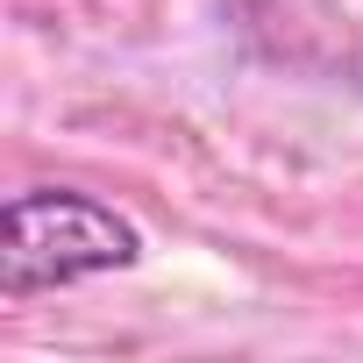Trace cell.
<instances>
[{
  "label": "cell",
  "mask_w": 363,
  "mask_h": 363,
  "mask_svg": "<svg viewBox=\"0 0 363 363\" xmlns=\"http://www.w3.org/2000/svg\"><path fill=\"white\" fill-rule=\"evenodd\" d=\"M135 257H143L135 221H121L114 207L72 186H29L0 214V292L8 299H36V292L100 278V271H128Z\"/></svg>",
  "instance_id": "cell-1"
}]
</instances>
